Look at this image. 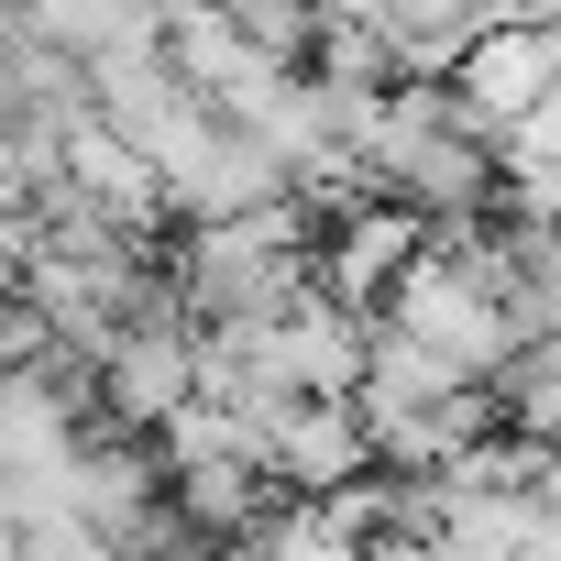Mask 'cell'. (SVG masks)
<instances>
[{
	"mask_svg": "<svg viewBox=\"0 0 561 561\" xmlns=\"http://www.w3.org/2000/svg\"><path fill=\"white\" fill-rule=\"evenodd\" d=\"M364 165H375V187L408 198L430 231H473V220L495 209V187H506V133H484L451 78H397V100H386Z\"/></svg>",
	"mask_w": 561,
	"mask_h": 561,
	"instance_id": "1",
	"label": "cell"
},
{
	"mask_svg": "<svg viewBox=\"0 0 561 561\" xmlns=\"http://www.w3.org/2000/svg\"><path fill=\"white\" fill-rule=\"evenodd\" d=\"M320 275L309 253V198H264L242 220H198L176 242V298L187 320H275Z\"/></svg>",
	"mask_w": 561,
	"mask_h": 561,
	"instance_id": "2",
	"label": "cell"
},
{
	"mask_svg": "<svg viewBox=\"0 0 561 561\" xmlns=\"http://www.w3.org/2000/svg\"><path fill=\"white\" fill-rule=\"evenodd\" d=\"M67 506H78L122 561H165V550L187 539V517H176V495H165V451H144L133 430H89V440H78Z\"/></svg>",
	"mask_w": 561,
	"mask_h": 561,
	"instance_id": "3",
	"label": "cell"
},
{
	"mask_svg": "<svg viewBox=\"0 0 561 561\" xmlns=\"http://www.w3.org/2000/svg\"><path fill=\"white\" fill-rule=\"evenodd\" d=\"M89 397L111 408V430L154 440L176 408H198V320H187V309H165V320H133V331L100 353Z\"/></svg>",
	"mask_w": 561,
	"mask_h": 561,
	"instance_id": "4",
	"label": "cell"
},
{
	"mask_svg": "<svg viewBox=\"0 0 561 561\" xmlns=\"http://www.w3.org/2000/svg\"><path fill=\"white\" fill-rule=\"evenodd\" d=\"M451 89H462V111H473L484 133H517V122L561 89V34H550V23H528V12H506V23H484V34L462 45Z\"/></svg>",
	"mask_w": 561,
	"mask_h": 561,
	"instance_id": "5",
	"label": "cell"
},
{
	"mask_svg": "<svg viewBox=\"0 0 561 561\" xmlns=\"http://www.w3.org/2000/svg\"><path fill=\"white\" fill-rule=\"evenodd\" d=\"M419 253H430V220H419L408 198L375 187V198H353V209L320 231V287L353 298V309H386V298H397V275H408Z\"/></svg>",
	"mask_w": 561,
	"mask_h": 561,
	"instance_id": "6",
	"label": "cell"
},
{
	"mask_svg": "<svg viewBox=\"0 0 561 561\" xmlns=\"http://www.w3.org/2000/svg\"><path fill=\"white\" fill-rule=\"evenodd\" d=\"M56 187H67V198H89L100 220H122L133 242H144V231H154V220L176 209V198H165V165H154V154L133 144V133H111L100 111H89V122L67 133V154H56Z\"/></svg>",
	"mask_w": 561,
	"mask_h": 561,
	"instance_id": "7",
	"label": "cell"
},
{
	"mask_svg": "<svg viewBox=\"0 0 561 561\" xmlns=\"http://www.w3.org/2000/svg\"><path fill=\"white\" fill-rule=\"evenodd\" d=\"M264 473L298 484V495H342L353 473H375V419H364V397H298L287 419H275Z\"/></svg>",
	"mask_w": 561,
	"mask_h": 561,
	"instance_id": "8",
	"label": "cell"
},
{
	"mask_svg": "<svg viewBox=\"0 0 561 561\" xmlns=\"http://www.w3.org/2000/svg\"><path fill=\"white\" fill-rule=\"evenodd\" d=\"M419 528H430L451 561H517L528 528H539V495H528V484H495V473H430Z\"/></svg>",
	"mask_w": 561,
	"mask_h": 561,
	"instance_id": "9",
	"label": "cell"
},
{
	"mask_svg": "<svg viewBox=\"0 0 561 561\" xmlns=\"http://www.w3.org/2000/svg\"><path fill=\"white\" fill-rule=\"evenodd\" d=\"M264 462L253 451H198V462H165V495H176V517H187V539H242L253 517H264Z\"/></svg>",
	"mask_w": 561,
	"mask_h": 561,
	"instance_id": "10",
	"label": "cell"
},
{
	"mask_svg": "<svg viewBox=\"0 0 561 561\" xmlns=\"http://www.w3.org/2000/svg\"><path fill=\"white\" fill-rule=\"evenodd\" d=\"M231 561H375V539L342 528L331 495H320V506H275V517H253V528L231 539Z\"/></svg>",
	"mask_w": 561,
	"mask_h": 561,
	"instance_id": "11",
	"label": "cell"
},
{
	"mask_svg": "<svg viewBox=\"0 0 561 561\" xmlns=\"http://www.w3.org/2000/svg\"><path fill=\"white\" fill-rule=\"evenodd\" d=\"M473 375H451L419 331H397V320H375V364H364V408H440V397H462Z\"/></svg>",
	"mask_w": 561,
	"mask_h": 561,
	"instance_id": "12",
	"label": "cell"
},
{
	"mask_svg": "<svg viewBox=\"0 0 561 561\" xmlns=\"http://www.w3.org/2000/svg\"><path fill=\"white\" fill-rule=\"evenodd\" d=\"M165 561H209V550H198V539H176V550H165Z\"/></svg>",
	"mask_w": 561,
	"mask_h": 561,
	"instance_id": "13",
	"label": "cell"
}]
</instances>
